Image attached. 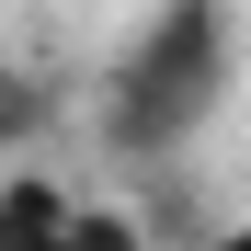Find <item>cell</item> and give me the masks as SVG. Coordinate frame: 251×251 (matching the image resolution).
Segmentation results:
<instances>
[{
    "label": "cell",
    "mask_w": 251,
    "mask_h": 251,
    "mask_svg": "<svg viewBox=\"0 0 251 251\" xmlns=\"http://www.w3.org/2000/svg\"><path fill=\"white\" fill-rule=\"evenodd\" d=\"M217 80H228L217 12H205V0H172V12L126 46V69H114V149H137V160L183 149L194 126L217 114Z\"/></svg>",
    "instance_id": "6da1fadb"
},
{
    "label": "cell",
    "mask_w": 251,
    "mask_h": 251,
    "mask_svg": "<svg viewBox=\"0 0 251 251\" xmlns=\"http://www.w3.org/2000/svg\"><path fill=\"white\" fill-rule=\"evenodd\" d=\"M80 194L57 172H0V251H69Z\"/></svg>",
    "instance_id": "7a4b0ae2"
},
{
    "label": "cell",
    "mask_w": 251,
    "mask_h": 251,
    "mask_svg": "<svg viewBox=\"0 0 251 251\" xmlns=\"http://www.w3.org/2000/svg\"><path fill=\"white\" fill-rule=\"evenodd\" d=\"M69 251H149V228L126 217V205H92V194H80V228H69Z\"/></svg>",
    "instance_id": "3957f363"
},
{
    "label": "cell",
    "mask_w": 251,
    "mask_h": 251,
    "mask_svg": "<svg viewBox=\"0 0 251 251\" xmlns=\"http://www.w3.org/2000/svg\"><path fill=\"white\" fill-rule=\"evenodd\" d=\"M34 126H46V92H34L23 69H0V149H12V137H34Z\"/></svg>",
    "instance_id": "277c9868"
},
{
    "label": "cell",
    "mask_w": 251,
    "mask_h": 251,
    "mask_svg": "<svg viewBox=\"0 0 251 251\" xmlns=\"http://www.w3.org/2000/svg\"><path fill=\"white\" fill-rule=\"evenodd\" d=\"M194 251H251V217H240V228H217V240H194Z\"/></svg>",
    "instance_id": "5b68a950"
}]
</instances>
